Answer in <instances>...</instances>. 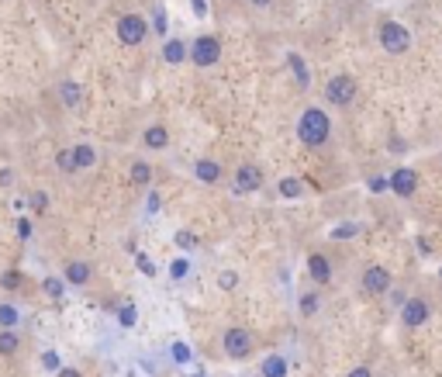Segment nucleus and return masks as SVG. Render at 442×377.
<instances>
[{
    "instance_id": "nucleus-31",
    "label": "nucleus",
    "mask_w": 442,
    "mask_h": 377,
    "mask_svg": "<svg viewBox=\"0 0 442 377\" xmlns=\"http://www.w3.org/2000/svg\"><path fill=\"white\" fill-rule=\"evenodd\" d=\"M187 270H190V263H187V260H173L170 277H173V281H183V277H187Z\"/></svg>"
},
{
    "instance_id": "nucleus-15",
    "label": "nucleus",
    "mask_w": 442,
    "mask_h": 377,
    "mask_svg": "<svg viewBox=\"0 0 442 377\" xmlns=\"http://www.w3.org/2000/svg\"><path fill=\"white\" fill-rule=\"evenodd\" d=\"M163 59H166L170 66L187 63V42H183V38H166V45H163Z\"/></svg>"
},
{
    "instance_id": "nucleus-21",
    "label": "nucleus",
    "mask_w": 442,
    "mask_h": 377,
    "mask_svg": "<svg viewBox=\"0 0 442 377\" xmlns=\"http://www.w3.org/2000/svg\"><path fill=\"white\" fill-rule=\"evenodd\" d=\"M59 97H63L66 107H77V104H80V87H77L73 80H63V84H59Z\"/></svg>"
},
{
    "instance_id": "nucleus-28",
    "label": "nucleus",
    "mask_w": 442,
    "mask_h": 377,
    "mask_svg": "<svg viewBox=\"0 0 442 377\" xmlns=\"http://www.w3.org/2000/svg\"><path fill=\"white\" fill-rule=\"evenodd\" d=\"M356 232H359V225H353V222H342L339 229H332V239H353Z\"/></svg>"
},
{
    "instance_id": "nucleus-29",
    "label": "nucleus",
    "mask_w": 442,
    "mask_h": 377,
    "mask_svg": "<svg viewBox=\"0 0 442 377\" xmlns=\"http://www.w3.org/2000/svg\"><path fill=\"white\" fill-rule=\"evenodd\" d=\"M45 291H49V298H63L66 281H59V277H45Z\"/></svg>"
},
{
    "instance_id": "nucleus-32",
    "label": "nucleus",
    "mask_w": 442,
    "mask_h": 377,
    "mask_svg": "<svg viewBox=\"0 0 442 377\" xmlns=\"http://www.w3.org/2000/svg\"><path fill=\"white\" fill-rule=\"evenodd\" d=\"M152 24H156V35H166V10H163V7H156Z\"/></svg>"
},
{
    "instance_id": "nucleus-35",
    "label": "nucleus",
    "mask_w": 442,
    "mask_h": 377,
    "mask_svg": "<svg viewBox=\"0 0 442 377\" xmlns=\"http://www.w3.org/2000/svg\"><path fill=\"white\" fill-rule=\"evenodd\" d=\"M194 243H197V239H194L190 232H177V246H183V249H190Z\"/></svg>"
},
{
    "instance_id": "nucleus-39",
    "label": "nucleus",
    "mask_w": 442,
    "mask_h": 377,
    "mask_svg": "<svg viewBox=\"0 0 442 377\" xmlns=\"http://www.w3.org/2000/svg\"><path fill=\"white\" fill-rule=\"evenodd\" d=\"M139 270H142V274H149V277L156 274V267H152V263H149L145 256H139Z\"/></svg>"
},
{
    "instance_id": "nucleus-27",
    "label": "nucleus",
    "mask_w": 442,
    "mask_h": 377,
    "mask_svg": "<svg viewBox=\"0 0 442 377\" xmlns=\"http://www.w3.org/2000/svg\"><path fill=\"white\" fill-rule=\"evenodd\" d=\"M42 367L56 374V371L63 367V360H59V353H56V350H45V353H42Z\"/></svg>"
},
{
    "instance_id": "nucleus-19",
    "label": "nucleus",
    "mask_w": 442,
    "mask_h": 377,
    "mask_svg": "<svg viewBox=\"0 0 442 377\" xmlns=\"http://www.w3.org/2000/svg\"><path fill=\"white\" fill-rule=\"evenodd\" d=\"M17 346H21L17 332H14V329H0V357H14Z\"/></svg>"
},
{
    "instance_id": "nucleus-23",
    "label": "nucleus",
    "mask_w": 442,
    "mask_h": 377,
    "mask_svg": "<svg viewBox=\"0 0 442 377\" xmlns=\"http://www.w3.org/2000/svg\"><path fill=\"white\" fill-rule=\"evenodd\" d=\"M318 291H308V294H301V315H315L318 311Z\"/></svg>"
},
{
    "instance_id": "nucleus-37",
    "label": "nucleus",
    "mask_w": 442,
    "mask_h": 377,
    "mask_svg": "<svg viewBox=\"0 0 442 377\" xmlns=\"http://www.w3.org/2000/svg\"><path fill=\"white\" fill-rule=\"evenodd\" d=\"M145 211H149V215H156V211H159V194H156V190L149 194V204H145Z\"/></svg>"
},
{
    "instance_id": "nucleus-14",
    "label": "nucleus",
    "mask_w": 442,
    "mask_h": 377,
    "mask_svg": "<svg viewBox=\"0 0 442 377\" xmlns=\"http://www.w3.org/2000/svg\"><path fill=\"white\" fill-rule=\"evenodd\" d=\"M70 153H73V167H77V174H80V170H90V167L97 163V149H93L90 142H80V146H73Z\"/></svg>"
},
{
    "instance_id": "nucleus-11",
    "label": "nucleus",
    "mask_w": 442,
    "mask_h": 377,
    "mask_svg": "<svg viewBox=\"0 0 442 377\" xmlns=\"http://www.w3.org/2000/svg\"><path fill=\"white\" fill-rule=\"evenodd\" d=\"M90 277H93V267H90L87 260H73V263H66V270H63V281L73 284V287H87Z\"/></svg>"
},
{
    "instance_id": "nucleus-5",
    "label": "nucleus",
    "mask_w": 442,
    "mask_h": 377,
    "mask_svg": "<svg viewBox=\"0 0 442 377\" xmlns=\"http://www.w3.org/2000/svg\"><path fill=\"white\" fill-rule=\"evenodd\" d=\"M145 35H149L145 17H139V14H125V17L118 21V38H121L125 45H142Z\"/></svg>"
},
{
    "instance_id": "nucleus-25",
    "label": "nucleus",
    "mask_w": 442,
    "mask_h": 377,
    "mask_svg": "<svg viewBox=\"0 0 442 377\" xmlns=\"http://www.w3.org/2000/svg\"><path fill=\"white\" fill-rule=\"evenodd\" d=\"M56 167H59L63 174H77V167H73V153H70V149H63V153L56 156Z\"/></svg>"
},
{
    "instance_id": "nucleus-9",
    "label": "nucleus",
    "mask_w": 442,
    "mask_h": 377,
    "mask_svg": "<svg viewBox=\"0 0 442 377\" xmlns=\"http://www.w3.org/2000/svg\"><path fill=\"white\" fill-rule=\"evenodd\" d=\"M266 180V174L260 167H253V163H246V167H239L235 170V180H232V190L235 194H253V190H260Z\"/></svg>"
},
{
    "instance_id": "nucleus-41",
    "label": "nucleus",
    "mask_w": 442,
    "mask_h": 377,
    "mask_svg": "<svg viewBox=\"0 0 442 377\" xmlns=\"http://www.w3.org/2000/svg\"><path fill=\"white\" fill-rule=\"evenodd\" d=\"M56 377H84V374H80L77 367H59V371H56Z\"/></svg>"
},
{
    "instance_id": "nucleus-38",
    "label": "nucleus",
    "mask_w": 442,
    "mask_h": 377,
    "mask_svg": "<svg viewBox=\"0 0 442 377\" xmlns=\"http://www.w3.org/2000/svg\"><path fill=\"white\" fill-rule=\"evenodd\" d=\"M190 7H194V14H197V17H204V14H207V0H190Z\"/></svg>"
},
{
    "instance_id": "nucleus-12",
    "label": "nucleus",
    "mask_w": 442,
    "mask_h": 377,
    "mask_svg": "<svg viewBox=\"0 0 442 377\" xmlns=\"http://www.w3.org/2000/svg\"><path fill=\"white\" fill-rule=\"evenodd\" d=\"M308 274H311V281H315V284H329V281H332V263H329V256H322V253L308 256Z\"/></svg>"
},
{
    "instance_id": "nucleus-36",
    "label": "nucleus",
    "mask_w": 442,
    "mask_h": 377,
    "mask_svg": "<svg viewBox=\"0 0 442 377\" xmlns=\"http://www.w3.org/2000/svg\"><path fill=\"white\" fill-rule=\"evenodd\" d=\"M17 236H21V239H31V222H28V218L17 222Z\"/></svg>"
},
{
    "instance_id": "nucleus-26",
    "label": "nucleus",
    "mask_w": 442,
    "mask_h": 377,
    "mask_svg": "<svg viewBox=\"0 0 442 377\" xmlns=\"http://www.w3.org/2000/svg\"><path fill=\"white\" fill-rule=\"evenodd\" d=\"M135 318H139V311H135V305H125V308L118 311V322H121L125 329H132V325H135Z\"/></svg>"
},
{
    "instance_id": "nucleus-8",
    "label": "nucleus",
    "mask_w": 442,
    "mask_h": 377,
    "mask_svg": "<svg viewBox=\"0 0 442 377\" xmlns=\"http://www.w3.org/2000/svg\"><path fill=\"white\" fill-rule=\"evenodd\" d=\"M359 284H363V291H366V294H387V291H390V284H394V277H390V270H387V267L373 263V267H366V270H363Z\"/></svg>"
},
{
    "instance_id": "nucleus-45",
    "label": "nucleus",
    "mask_w": 442,
    "mask_h": 377,
    "mask_svg": "<svg viewBox=\"0 0 442 377\" xmlns=\"http://www.w3.org/2000/svg\"><path fill=\"white\" fill-rule=\"evenodd\" d=\"M439 277H442V270H439Z\"/></svg>"
},
{
    "instance_id": "nucleus-40",
    "label": "nucleus",
    "mask_w": 442,
    "mask_h": 377,
    "mask_svg": "<svg viewBox=\"0 0 442 377\" xmlns=\"http://www.w3.org/2000/svg\"><path fill=\"white\" fill-rule=\"evenodd\" d=\"M0 287H7V291L17 287V274H3V277H0Z\"/></svg>"
},
{
    "instance_id": "nucleus-4",
    "label": "nucleus",
    "mask_w": 442,
    "mask_h": 377,
    "mask_svg": "<svg viewBox=\"0 0 442 377\" xmlns=\"http://www.w3.org/2000/svg\"><path fill=\"white\" fill-rule=\"evenodd\" d=\"M325 100H329L332 107H349L356 100V80L346 77V73L332 77V80L325 84Z\"/></svg>"
},
{
    "instance_id": "nucleus-33",
    "label": "nucleus",
    "mask_w": 442,
    "mask_h": 377,
    "mask_svg": "<svg viewBox=\"0 0 442 377\" xmlns=\"http://www.w3.org/2000/svg\"><path fill=\"white\" fill-rule=\"evenodd\" d=\"M31 208L35 211H45L49 208V194H31Z\"/></svg>"
},
{
    "instance_id": "nucleus-10",
    "label": "nucleus",
    "mask_w": 442,
    "mask_h": 377,
    "mask_svg": "<svg viewBox=\"0 0 442 377\" xmlns=\"http://www.w3.org/2000/svg\"><path fill=\"white\" fill-rule=\"evenodd\" d=\"M387 187L394 190V194H401V197H411V194L418 190V174L408 170V167H401V170H394V174L387 177Z\"/></svg>"
},
{
    "instance_id": "nucleus-24",
    "label": "nucleus",
    "mask_w": 442,
    "mask_h": 377,
    "mask_svg": "<svg viewBox=\"0 0 442 377\" xmlns=\"http://www.w3.org/2000/svg\"><path fill=\"white\" fill-rule=\"evenodd\" d=\"M301 180H294V177H287V180H280V194L283 197H301Z\"/></svg>"
},
{
    "instance_id": "nucleus-43",
    "label": "nucleus",
    "mask_w": 442,
    "mask_h": 377,
    "mask_svg": "<svg viewBox=\"0 0 442 377\" xmlns=\"http://www.w3.org/2000/svg\"><path fill=\"white\" fill-rule=\"evenodd\" d=\"M346 377H373V371H370V367H353Z\"/></svg>"
},
{
    "instance_id": "nucleus-30",
    "label": "nucleus",
    "mask_w": 442,
    "mask_h": 377,
    "mask_svg": "<svg viewBox=\"0 0 442 377\" xmlns=\"http://www.w3.org/2000/svg\"><path fill=\"white\" fill-rule=\"evenodd\" d=\"M170 353H173V360H177V364H190V346H187V343H173V350H170Z\"/></svg>"
},
{
    "instance_id": "nucleus-42",
    "label": "nucleus",
    "mask_w": 442,
    "mask_h": 377,
    "mask_svg": "<svg viewBox=\"0 0 442 377\" xmlns=\"http://www.w3.org/2000/svg\"><path fill=\"white\" fill-rule=\"evenodd\" d=\"M370 190H387V177H373V180H370Z\"/></svg>"
},
{
    "instance_id": "nucleus-34",
    "label": "nucleus",
    "mask_w": 442,
    "mask_h": 377,
    "mask_svg": "<svg viewBox=\"0 0 442 377\" xmlns=\"http://www.w3.org/2000/svg\"><path fill=\"white\" fill-rule=\"evenodd\" d=\"M218 284H221V287H225V291H232V287H235V284H239V277H235V274H232V270H225V274H221V277H218Z\"/></svg>"
},
{
    "instance_id": "nucleus-3",
    "label": "nucleus",
    "mask_w": 442,
    "mask_h": 377,
    "mask_svg": "<svg viewBox=\"0 0 442 377\" xmlns=\"http://www.w3.org/2000/svg\"><path fill=\"white\" fill-rule=\"evenodd\" d=\"M187 59L194 66H214L221 59V42L218 35H197L190 45H187Z\"/></svg>"
},
{
    "instance_id": "nucleus-44",
    "label": "nucleus",
    "mask_w": 442,
    "mask_h": 377,
    "mask_svg": "<svg viewBox=\"0 0 442 377\" xmlns=\"http://www.w3.org/2000/svg\"><path fill=\"white\" fill-rule=\"evenodd\" d=\"M249 3H253V7H269L273 0H249Z\"/></svg>"
},
{
    "instance_id": "nucleus-17",
    "label": "nucleus",
    "mask_w": 442,
    "mask_h": 377,
    "mask_svg": "<svg viewBox=\"0 0 442 377\" xmlns=\"http://www.w3.org/2000/svg\"><path fill=\"white\" fill-rule=\"evenodd\" d=\"M260 374L263 377H287L290 374V364H287L280 353H269V357L263 360V367H260Z\"/></svg>"
},
{
    "instance_id": "nucleus-20",
    "label": "nucleus",
    "mask_w": 442,
    "mask_h": 377,
    "mask_svg": "<svg viewBox=\"0 0 442 377\" xmlns=\"http://www.w3.org/2000/svg\"><path fill=\"white\" fill-rule=\"evenodd\" d=\"M132 180H135L139 187H149V184H152V167L142 163V160H135V163H132Z\"/></svg>"
},
{
    "instance_id": "nucleus-13",
    "label": "nucleus",
    "mask_w": 442,
    "mask_h": 377,
    "mask_svg": "<svg viewBox=\"0 0 442 377\" xmlns=\"http://www.w3.org/2000/svg\"><path fill=\"white\" fill-rule=\"evenodd\" d=\"M194 177H197L200 184H218V180H221V167H218L214 160H197V163H194Z\"/></svg>"
},
{
    "instance_id": "nucleus-18",
    "label": "nucleus",
    "mask_w": 442,
    "mask_h": 377,
    "mask_svg": "<svg viewBox=\"0 0 442 377\" xmlns=\"http://www.w3.org/2000/svg\"><path fill=\"white\" fill-rule=\"evenodd\" d=\"M287 63H290V70H294V77H297V87L301 91H308V84H311V73H308V63L297 56V52H290L287 56Z\"/></svg>"
},
{
    "instance_id": "nucleus-7",
    "label": "nucleus",
    "mask_w": 442,
    "mask_h": 377,
    "mask_svg": "<svg viewBox=\"0 0 442 377\" xmlns=\"http://www.w3.org/2000/svg\"><path fill=\"white\" fill-rule=\"evenodd\" d=\"M221 346H225V353H228L232 360H246V357L253 353V336H249L246 329H228L225 339H221Z\"/></svg>"
},
{
    "instance_id": "nucleus-16",
    "label": "nucleus",
    "mask_w": 442,
    "mask_h": 377,
    "mask_svg": "<svg viewBox=\"0 0 442 377\" xmlns=\"http://www.w3.org/2000/svg\"><path fill=\"white\" fill-rule=\"evenodd\" d=\"M142 142H145L149 149H166V146H170V132H166V125H149L145 135H142Z\"/></svg>"
},
{
    "instance_id": "nucleus-1",
    "label": "nucleus",
    "mask_w": 442,
    "mask_h": 377,
    "mask_svg": "<svg viewBox=\"0 0 442 377\" xmlns=\"http://www.w3.org/2000/svg\"><path fill=\"white\" fill-rule=\"evenodd\" d=\"M297 139L308 146V149H318L332 139V118L329 111L322 107H308L301 118H297Z\"/></svg>"
},
{
    "instance_id": "nucleus-6",
    "label": "nucleus",
    "mask_w": 442,
    "mask_h": 377,
    "mask_svg": "<svg viewBox=\"0 0 442 377\" xmlns=\"http://www.w3.org/2000/svg\"><path fill=\"white\" fill-rule=\"evenodd\" d=\"M429 315H432V308H429L425 298H404V305H401V322H404L408 329H422V325L429 322Z\"/></svg>"
},
{
    "instance_id": "nucleus-22",
    "label": "nucleus",
    "mask_w": 442,
    "mask_h": 377,
    "mask_svg": "<svg viewBox=\"0 0 442 377\" xmlns=\"http://www.w3.org/2000/svg\"><path fill=\"white\" fill-rule=\"evenodd\" d=\"M17 318H21V311L14 305H0V329H14Z\"/></svg>"
},
{
    "instance_id": "nucleus-2",
    "label": "nucleus",
    "mask_w": 442,
    "mask_h": 377,
    "mask_svg": "<svg viewBox=\"0 0 442 377\" xmlns=\"http://www.w3.org/2000/svg\"><path fill=\"white\" fill-rule=\"evenodd\" d=\"M377 38H380L384 52H390V56H404V52L411 49V31H408L401 21H384Z\"/></svg>"
}]
</instances>
